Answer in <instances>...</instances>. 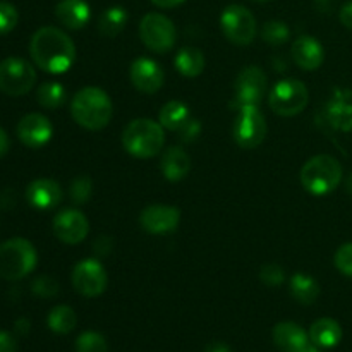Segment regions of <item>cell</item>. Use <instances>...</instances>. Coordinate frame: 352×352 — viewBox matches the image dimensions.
<instances>
[{"instance_id":"7402d4cb","label":"cell","mask_w":352,"mask_h":352,"mask_svg":"<svg viewBox=\"0 0 352 352\" xmlns=\"http://www.w3.org/2000/svg\"><path fill=\"white\" fill-rule=\"evenodd\" d=\"M309 340L320 349H332L342 340V329L332 318H320L309 329Z\"/></svg>"},{"instance_id":"60d3db41","label":"cell","mask_w":352,"mask_h":352,"mask_svg":"<svg viewBox=\"0 0 352 352\" xmlns=\"http://www.w3.org/2000/svg\"><path fill=\"white\" fill-rule=\"evenodd\" d=\"M205 352H232L230 347L223 342H210L208 346L205 347Z\"/></svg>"},{"instance_id":"484cf974","label":"cell","mask_w":352,"mask_h":352,"mask_svg":"<svg viewBox=\"0 0 352 352\" xmlns=\"http://www.w3.org/2000/svg\"><path fill=\"white\" fill-rule=\"evenodd\" d=\"M291 294L301 305L309 306L318 299L320 285L313 277L306 274H294L291 278Z\"/></svg>"},{"instance_id":"3957f363","label":"cell","mask_w":352,"mask_h":352,"mask_svg":"<svg viewBox=\"0 0 352 352\" xmlns=\"http://www.w3.org/2000/svg\"><path fill=\"white\" fill-rule=\"evenodd\" d=\"M165 134L160 122L151 119H134L122 133V146L140 160L153 158L164 150Z\"/></svg>"},{"instance_id":"603a6c76","label":"cell","mask_w":352,"mask_h":352,"mask_svg":"<svg viewBox=\"0 0 352 352\" xmlns=\"http://www.w3.org/2000/svg\"><path fill=\"white\" fill-rule=\"evenodd\" d=\"M191 119L192 117L189 107L184 102H179V100H172V102L165 103L160 112H158V122L162 124V127L167 131H174V133H181Z\"/></svg>"},{"instance_id":"8d00e7d4","label":"cell","mask_w":352,"mask_h":352,"mask_svg":"<svg viewBox=\"0 0 352 352\" xmlns=\"http://www.w3.org/2000/svg\"><path fill=\"white\" fill-rule=\"evenodd\" d=\"M17 351V342L9 332H3L0 330V352H16Z\"/></svg>"},{"instance_id":"cb8c5ba5","label":"cell","mask_w":352,"mask_h":352,"mask_svg":"<svg viewBox=\"0 0 352 352\" xmlns=\"http://www.w3.org/2000/svg\"><path fill=\"white\" fill-rule=\"evenodd\" d=\"M175 69L179 71V74L184 76V78H198L201 76V72L205 71V55L199 48L195 47H184L177 52L174 58Z\"/></svg>"},{"instance_id":"7bdbcfd3","label":"cell","mask_w":352,"mask_h":352,"mask_svg":"<svg viewBox=\"0 0 352 352\" xmlns=\"http://www.w3.org/2000/svg\"><path fill=\"white\" fill-rule=\"evenodd\" d=\"M298 352H322V351H320V347H316L315 344H313V342H309L308 346H306V347H302V349H301V351H298Z\"/></svg>"},{"instance_id":"4dcf8cb0","label":"cell","mask_w":352,"mask_h":352,"mask_svg":"<svg viewBox=\"0 0 352 352\" xmlns=\"http://www.w3.org/2000/svg\"><path fill=\"white\" fill-rule=\"evenodd\" d=\"M76 352H109V344L102 333L88 330L76 339Z\"/></svg>"},{"instance_id":"f6af8a7d","label":"cell","mask_w":352,"mask_h":352,"mask_svg":"<svg viewBox=\"0 0 352 352\" xmlns=\"http://www.w3.org/2000/svg\"><path fill=\"white\" fill-rule=\"evenodd\" d=\"M254 2H270V0H254Z\"/></svg>"},{"instance_id":"30bf717a","label":"cell","mask_w":352,"mask_h":352,"mask_svg":"<svg viewBox=\"0 0 352 352\" xmlns=\"http://www.w3.org/2000/svg\"><path fill=\"white\" fill-rule=\"evenodd\" d=\"M36 71L30 62L19 57H9L0 62V91L9 96H23L33 89Z\"/></svg>"},{"instance_id":"1f68e13d","label":"cell","mask_w":352,"mask_h":352,"mask_svg":"<svg viewBox=\"0 0 352 352\" xmlns=\"http://www.w3.org/2000/svg\"><path fill=\"white\" fill-rule=\"evenodd\" d=\"M260 280L268 287H280L285 282V272L280 265L267 263L260 268Z\"/></svg>"},{"instance_id":"4fadbf2b","label":"cell","mask_w":352,"mask_h":352,"mask_svg":"<svg viewBox=\"0 0 352 352\" xmlns=\"http://www.w3.org/2000/svg\"><path fill=\"white\" fill-rule=\"evenodd\" d=\"M181 222V210L168 205H150L140 213L143 230L153 236H167L177 230Z\"/></svg>"},{"instance_id":"d590c367","label":"cell","mask_w":352,"mask_h":352,"mask_svg":"<svg viewBox=\"0 0 352 352\" xmlns=\"http://www.w3.org/2000/svg\"><path fill=\"white\" fill-rule=\"evenodd\" d=\"M199 131H201V124H199L198 120L191 119L188 124H186L184 129L181 131L182 140H184V141H192L196 136H198Z\"/></svg>"},{"instance_id":"d4e9b609","label":"cell","mask_w":352,"mask_h":352,"mask_svg":"<svg viewBox=\"0 0 352 352\" xmlns=\"http://www.w3.org/2000/svg\"><path fill=\"white\" fill-rule=\"evenodd\" d=\"M127 19V10L124 7H109L103 10L98 17V31L102 36L105 38H116L126 28Z\"/></svg>"},{"instance_id":"8992f818","label":"cell","mask_w":352,"mask_h":352,"mask_svg":"<svg viewBox=\"0 0 352 352\" xmlns=\"http://www.w3.org/2000/svg\"><path fill=\"white\" fill-rule=\"evenodd\" d=\"M309 91L302 81L287 78L278 81L268 95V105L277 116L294 117L308 107Z\"/></svg>"},{"instance_id":"e575fe53","label":"cell","mask_w":352,"mask_h":352,"mask_svg":"<svg viewBox=\"0 0 352 352\" xmlns=\"http://www.w3.org/2000/svg\"><path fill=\"white\" fill-rule=\"evenodd\" d=\"M31 289H33L34 296H40V298H54L58 292L57 282L50 277H38L31 285Z\"/></svg>"},{"instance_id":"5bb4252c","label":"cell","mask_w":352,"mask_h":352,"mask_svg":"<svg viewBox=\"0 0 352 352\" xmlns=\"http://www.w3.org/2000/svg\"><path fill=\"white\" fill-rule=\"evenodd\" d=\"M89 232V222L79 210H62L54 219V234L64 244H79L86 239Z\"/></svg>"},{"instance_id":"f1b7e54d","label":"cell","mask_w":352,"mask_h":352,"mask_svg":"<svg viewBox=\"0 0 352 352\" xmlns=\"http://www.w3.org/2000/svg\"><path fill=\"white\" fill-rule=\"evenodd\" d=\"M289 36H291V30H289V26L284 21H268L261 28L263 41L268 45H274V47L287 43Z\"/></svg>"},{"instance_id":"d6986e66","label":"cell","mask_w":352,"mask_h":352,"mask_svg":"<svg viewBox=\"0 0 352 352\" xmlns=\"http://www.w3.org/2000/svg\"><path fill=\"white\" fill-rule=\"evenodd\" d=\"M55 17L64 28L78 31L89 23L91 9L86 0H60L55 6Z\"/></svg>"},{"instance_id":"74e56055","label":"cell","mask_w":352,"mask_h":352,"mask_svg":"<svg viewBox=\"0 0 352 352\" xmlns=\"http://www.w3.org/2000/svg\"><path fill=\"white\" fill-rule=\"evenodd\" d=\"M339 17H340V23H342L344 26L352 30V0H349L347 3H344V7L340 9Z\"/></svg>"},{"instance_id":"4316f807","label":"cell","mask_w":352,"mask_h":352,"mask_svg":"<svg viewBox=\"0 0 352 352\" xmlns=\"http://www.w3.org/2000/svg\"><path fill=\"white\" fill-rule=\"evenodd\" d=\"M47 325L52 332L58 333V336H65L71 333L78 325V315L74 309L67 305L55 306L50 313H48Z\"/></svg>"},{"instance_id":"83f0119b","label":"cell","mask_w":352,"mask_h":352,"mask_svg":"<svg viewBox=\"0 0 352 352\" xmlns=\"http://www.w3.org/2000/svg\"><path fill=\"white\" fill-rule=\"evenodd\" d=\"M36 100L43 109L57 110L67 102V91H65L64 85H60V82L47 81L38 88Z\"/></svg>"},{"instance_id":"ac0fdd59","label":"cell","mask_w":352,"mask_h":352,"mask_svg":"<svg viewBox=\"0 0 352 352\" xmlns=\"http://www.w3.org/2000/svg\"><path fill=\"white\" fill-rule=\"evenodd\" d=\"M292 60L302 71H316L325 60V50L316 38L302 34L291 47Z\"/></svg>"},{"instance_id":"44dd1931","label":"cell","mask_w":352,"mask_h":352,"mask_svg":"<svg viewBox=\"0 0 352 352\" xmlns=\"http://www.w3.org/2000/svg\"><path fill=\"white\" fill-rule=\"evenodd\" d=\"M160 170L164 177L170 182H179L191 170V158L182 148L170 146L164 151L160 162Z\"/></svg>"},{"instance_id":"e0dca14e","label":"cell","mask_w":352,"mask_h":352,"mask_svg":"<svg viewBox=\"0 0 352 352\" xmlns=\"http://www.w3.org/2000/svg\"><path fill=\"white\" fill-rule=\"evenodd\" d=\"M62 198H64V191H62L60 184L54 179H34L26 188L28 203L36 210L55 208L57 205H60Z\"/></svg>"},{"instance_id":"7c38bea8","label":"cell","mask_w":352,"mask_h":352,"mask_svg":"<svg viewBox=\"0 0 352 352\" xmlns=\"http://www.w3.org/2000/svg\"><path fill=\"white\" fill-rule=\"evenodd\" d=\"M72 285L82 298H96L105 292L109 285V275L98 260L86 258L79 261L72 270Z\"/></svg>"},{"instance_id":"8fae6325","label":"cell","mask_w":352,"mask_h":352,"mask_svg":"<svg viewBox=\"0 0 352 352\" xmlns=\"http://www.w3.org/2000/svg\"><path fill=\"white\" fill-rule=\"evenodd\" d=\"M267 74L263 72V69L256 67V65L244 67L234 82L236 98L230 103V107L237 110L246 105H260L267 93Z\"/></svg>"},{"instance_id":"ee69618b","label":"cell","mask_w":352,"mask_h":352,"mask_svg":"<svg viewBox=\"0 0 352 352\" xmlns=\"http://www.w3.org/2000/svg\"><path fill=\"white\" fill-rule=\"evenodd\" d=\"M346 191H347V195L352 196V174L346 179Z\"/></svg>"},{"instance_id":"d6a6232c","label":"cell","mask_w":352,"mask_h":352,"mask_svg":"<svg viewBox=\"0 0 352 352\" xmlns=\"http://www.w3.org/2000/svg\"><path fill=\"white\" fill-rule=\"evenodd\" d=\"M19 14L17 9L10 2L0 0V34H7L17 26Z\"/></svg>"},{"instance_id":"b9f144b4","label":"cell","mask_w":352,"mask_h":352,"mask_svg":"<svg viewBox=\"0 0 352 352\" xmlns=\"http://www.w3.org/2000/svg\"><path fill=\"white\" fill-rule=\"evenodd\" d=\"M16 332L19 333V336H28V332H30V322H28L26 318H19L16 322Z\"/></svg>"},{"instance_id":"ab89813d","label":"cell","mask_w":352,"mask_h":352,"mask_svg":"<svg viewBox=\"0 0 352 352\" xmlns=\"http://www.w3.org/2000/svg\"><path fill=\"white\" fill-rule=\"evenodd\" d=\"M9 148H10L9 136H7L6 131H3L2 127H0V158L6 157L7 151H9Z\"/></svg>"},{"instance_id":"ffe728a7","label":"cell","mask_w":352,"mask_h":352,"mask_svg":"<svg viewBox=\"0 0 352 352\" xmlns=\"http://www.w3.org/2000/svg\"><path fill=\"white\" fill-rule=\"evenodd\" d=\"M272 337L275 346L284 352H298L311 342L305 329L292 322H282L275 325Z\"/></svg>"},{"instance_id":"f35d334b","label":"cell","mask_w":352,"mask_h":352,"mask_svg":"<svg viewBox=\"0 0 352 352\" xmlns=\"http://www.w3.org/2000/svg\"><path fill=\"white\" fill-rule=\"evenodd\" d=\"M184 2L186 0H151V3L160 7V9H174V7L181 6V3Z\"/></svg>"},{"instance_id":"f546056e","label":"cell","mask_w":352,"mask_h":352,"mask_svg":"<svg viewBox=\"0 0 352 352\" xmlns=\"http://www.w3.org/2000/svg\"><path fill=\"white\" fill-rule=\"evenodd\" d=\"M93 196V181L89 175H78L71 182L69 188V198L74 205H86Z\"/></svg>"},{"instance_id":"ba28073f","label":"cell","mask_w":352,"mask_h":352,"mask_svg":"<svg viewBox=\"0 0 352 352\" xmlns=\"http://www.w3.org/2000/svg\"><path fill=\"white\" fill-rule=\"evenodd\" d=\"M267 136V120L258 105H246L237 109L232 126V138L244 150H253L263 143Z\"/></svg>"},{"instance_id":"52a82bcc","label":"cell","mask_w":352,"mask_h":352,"mask_svg":"<svg viewBox=\"0 0 352 352\" xmlns=\"http://www.w3.org/2000/svg\"><path fill=\"white\" fill-rule=\"evenodd\" d=\"M220 28L222 33L230 43L246 47L253 43L258 33V24L253 12L239 3L227 6L220 16Z\"/></svg>"},{"instance_id":"277c9868","label":"cell","mask_w":352,"mask_h":352,"mask_svg":"<svg viewBox=\"0 0 352 352\" xmlns=\"http://www.w3.org/2000/svg\"><path fill=\"white\" fill-rule=\"evenodd\" d=\"M342 181V165L330 155H316L301 168V184L309 195L325 196L336 191Z\"/></svg>"},{"instance_id":"9a60e30c","label":"cell","mask_w":352,"mask_h":352,"mask_svg":"<svg viewBox=\"0 0 352 352\" xmlns=\"http://www.w3.org/2000/svg\"><path fill=\"white\" fill-rule=\"evenodd\" d=\"M129 78L134 88L144 95H155L165 82V72L158 62L148 57H140L131 64Z\"/></svg>"},{"instance_id":"6da1fadb","label":"cell","mask_w":352,"mask_h":352,"mask_svg":"<svg viewBox=\"0 0 352 352\" xmlns=\"http://www.w3.org/2000/svg\"><path fill=\"white\" fill-rule=\"evenodd\" d=\"M33 62L48 74H64L76 62V45L62 30L40 28L30 43Z\"/></svg>"},{"instance_id":"5b68a950","label":"cell","mask_w":352,"mask_h":352,"mask_svg":"<svg viewBox=\"0 0 352 352\" xmlns=\"http://www.w3.org/2000/svg\"><path fill=\"white\" fill-rule=\"evenodd\" d=\"M38 253L33 244L23 237H14L0 244V278L21 280L36 268Z\"/></svg>"},{"instance_id":"7a4b0ae2","label":"cell","mask_w":352,"mask_h":352,"mask_svg":"<svg viewBox=\"0 0 352 352\" xmlns=\"http://www.w3.org/2000/svg\"><path fill=\"white\" fill-rule=\"evenodd\" d=\"M71 113L78 126L88 131H102L112 119V100L102 88L86 86L72 98Z\"/></svg>"},{"instance_id":"9c48e42d","label":"cell","mask_w":352,"mask_h":352,"mask_svg":"<svg viewBox=\"0 0 352 352\" xmlns=\"http://www.w3.org/2000/svg\"><path fill=\"white\" fill-rule=\"evenodd\" d=\"M140 38L144 47L155 54H167L174 48L177 30L167 16L160 12H150L141 19Z\"/></svg>"},{"instance_id":"2e32d148","label":"cell","mask_w":352,"mask_h":352,"mask_svg":"<svg viewBox=\"0 0 352 352\" xmlns=\"http://www.w3.org/2000/svg\"><path fill=\"white\" fill-rule=\"evenodd\" d=\"M17 138L24 146L31 150H40L54 136V126L41 113H28L19 120L16 127Z\"/></svg>"},{"instance_id":"836d02e7","label":"cell","mask_w":352,"mask_h":352,"mask_svg":"<svg viewBox=\"0 0 352 352\" xmlns=\"http://www.w3.org/2000/svg\"><path fill=\"white\" fill-rule=\"evenodd\" d=\"M333 263H336L337 270H339L340 274L352 277V243L342 244V246L337 250Z\"/></svg>"}]
</instances>
